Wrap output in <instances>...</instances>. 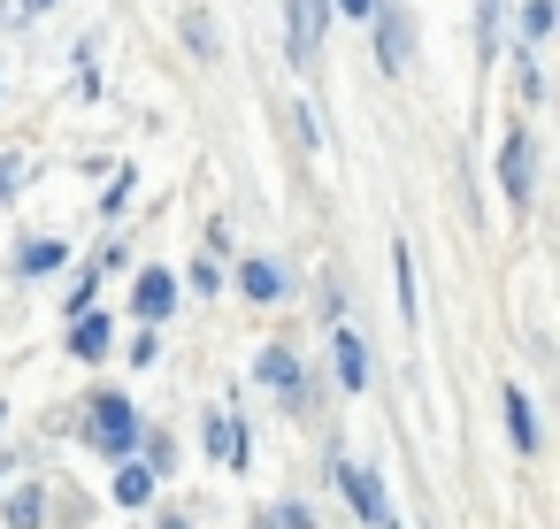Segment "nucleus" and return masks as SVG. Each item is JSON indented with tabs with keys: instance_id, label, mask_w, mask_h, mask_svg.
<instances>
[{
	"instance_id": "obj_13",
	"label": "nucleus",
	"mask_w": 560,
	"mask_h": 529,
	"mask_svg": "<svg viewBox=\"0 0 560 529\" xmlns=\"http://www.w3.org/2000/svg\"><path fill=\"white\" fill-rule=\"evenodd\" d=\"M47 498H55L47 475H16L0 491V529H47Z\"/></svg>"
},
{
	"instance_id": "obj_19",
	"label": "nucleus",
	"mask_w": 560,
	"mask_h": 529,
	"mask_svg": "<svg viewBox=\"0 0 560 529\" xmlns=\"http://www.w3.org/2000/svg\"><path fill=\"white\" fill-rule=\"evenodd\" d=\"M506 70H514V101H522V116H537V108H545V55L506 47Z\"/></svg>"
},
{
	"instance_id": "obj_14",
	"label": "nucleus",
	"mask_w": 560,
	"mask_h": 529,
	"mask_svg": "<svg viewBox=\"0 0 560 529\" xmlns=\"http://www.w3.org/2000/svg\"><path fill=\"white\" fill-rule=\"evenodd\" d=\"M108 506H116V514H154V506H162V483H154L139 460H116V468H108Z\"/></svg>"
},
{
	"instance_id": "obj_34",
	"label": "nucleus",
	"mask_w": 560,
	"mask_h": 529,
	"mask_svg": "<svg viewBox=\"0 0 560 529\" xmlns=\"http://www.w3.org/2000/svg\"><path fill=\"white\" fill-rule=\"evenodd\" d=\"M16 9H24V24H39V16H55V9H62V0H16Z\"/></svg>"
},
{
	"instance_id": "obj_8",
	"label": "nucleus",
	"mask_w": 560,
	"mask_h": 529,
	"mask_svg": "<svg viewBox=\"0 0 560 529\" xmlns=\"http://www.w3.org/2000/svg\"><path fill=\"white\" fill-rule=\"evenodd\" d=\"M323 376H330V391H346V399L376 391V353H369V338H361L353 322L330 330V345H323Z\"/></svg>"
},
{
	"instance_id": "obj_20",
	"label": "nucleus",
	"mask_w": 560,
	"mask_h": 529,
	"mask_svg": "<svg viewBox=\"0 0 560 529\" xmlns=\"http://www.w3.org/2000/svg\"><path fill=\"white\" fill-rule=\"evenodd\" d=\"M101 292H108V277H101V269H85V254H78V269L62 277V322L93 315V307H101Z\"/></svg>"
},
{
	"instance_id": "obj_2",
	"label": "nucleus",
	"mask_w": 560,
	"mask_h": 529,
	"mask_svg": "<svg viewBox=\"0 0 560 529\" xmlns=\"http://www.w3.org/2000/svg\"><path fill=\"white\" fill-rule=\"evenodd\" d=\"M323 475H330V491L346 498V514H353L361 529H384V521H392V483H384V468H376V460H353L346 437H338V422H323Z\"/></svg>"
},
{
	"instance_id": "obj_16",
	"label": "nucleus",
	"mask_w": 560,
	"mask_h": 529,
	"mask_svg": "<svg viewBox=\"0 0 560 529\" xmlns=\"http://www.w3.org/2000/svg\"><path fill=\"white\" fill-rule=\"evenodd\" d=\"M177 39H185V55H192V62H223V24H215V9H208V0H185Z\"/></svg>"
},
{
	"instance_id": "obj_23",
	"label": "nucleus",
	"mask_w": 560,
	"mask_h": 529,
	"mask_svg": "<svg viewBox=\"0 0 560 529\" xmlns=\"http://www.w3.org/2000/svg\"><path fill=\"white\" fill-rule=\"evenodd\" d=\"M85 269H101V277H131V238H124V231H108V238L85 254Z\"/></svg>"
},
{
	"instance_id": "obj_37",
	"label": "nucleus",
	"mask_w": 560,
	"mask_h": 529,
	"mask_svg": "<svg viewBox=\"0 0 560 529\" xmlns=\"http://www.w3.org/2000/svg\"><path fill=\"white\" fill-rule=\"evenodd\" d=\"M0 93H9V62H0Z\"/></svg>"
},
{
	"instance_id": "obj_17",
	"label": "nucleus",
	"mask_w": 560,
	"mask_h": 529,
	"mask_svg": "<svg viewBox=\"0 0 560 529\" xmlns=\"http://www.w3.org/2000/svg\"><path fill=\"white\" fill-rule=\"evenodd\" d=\"M392 299H399V322L415 330V322H422V277H415V246H407V238L392 246Z\"/></svg>"
},
{
	"instance_id": "obj_12",
	"label": "nucleus",
	"mask_w": 560,
	"mask_h": 529,
	"mask_svg": "<svg viewBox=\"0 0 560 529\" xmlns=\"http://www.w3.org/2000/svg\"><path fill=\"white\" fill-rule=\"evenodd\" d=\"M499 422H506V445H514L522 460H537V452H545V414H537V399H529L514 376L499 384Z\"/></svg>"
},
{
	"instance_id": "obj_36",
	"label": "nucleus",
	"mask_w": 560,
	"mask_h": 529,
	"mask_svg": "<svg viewBox=\"0 0 560 529\" xmlns=\"http://www.w3.org/2000/svg\"><path fill=\"white\" fill-rule=\"evenodd\" d=\"M0 430H9V399H0Z\"/></svg>"
},
{
	"instance_id": "obj_3",
	"label": "nucleus",
	"mask_w": 560,
	"mask_h": 529,
	"mask_svg": "<svg viewBox=\"0 0 560 529\" xmlns=\"http://www.w3.org/2000/svg\"><path fill=\"white\" fill-rule=\"evenodd\" d=\"M537 124L529 116H514V124H499V154H491V185H499V200H506V215L514 223H529V208H537Z\"/></svg>"
},
{
	"instance_id": "obj_29",
	"label": "nucleus",
	"mask_w": 560,
	"mask_h": 529,
	"mask_svg": "<svg viewBox=\"0 0 560 529\" xmlns=\"http://www.w3.org/2000/svg\"><path fill=\"white\" fill-rule=\"evenodd\" d=\"M24 185H32V162L9 146V154H0V208H16V200H24Z\"/></svg>"
},
{
	"instance_id": "obj_18",
	"label": "nucleus",
	"mask_w": 560,
	"mask_h": 529,
	"mask_svg": "<svg viewBox=\"0 0 560 529\" xmlns=\"http://www.w3.org/2000/svg\"><path fill=\"white\" fill-rule=\"evenodd\" d=\"M506 16H514V0H476V62L483 70L506 55Z\"/></svg>"
},
{
	"instance_id": "obj_11",
	"label": "nucleus",
	"mask_w": 560,
	"mask_h": 529,
	"mask_svg": "<svg viewBox=\"0 0 560 529\" xmlns=\"http://www.w3.org/2000/svg\"><path fill=\"white\" fill-rule=\"evenodd\" d=\"M116 338H124V315H116V307H93V315L62 322V353H70L78 368H108V361H116Z\"/></svg>"
},
{
	"instance_id": "obj_22",
	"label": "nucleus",
	"mask_w": 560,
	"mask_h": 529,
	"mask_svg": "<svg viewBox=\"0 0 560 529\" xmlns=\"http://www.w3.org/2000/svg\"><path fill=\"white\" fill-rule=\"evenodd\" d=\"M177 292H192V299H223V292H231V269L208 261V254H192V261L177 269Z\"/></svg>"
},
{
	"instance_id": "obj_25",
	"label": "nucleus",
	"mask_w": 560,
	"mask_h": 529,
	"mask_svg": "<svg viewBox=\"0 0 560 529\" xmlns=\"http://www.w3.org/2000/svg\"><path fill=\"white\" fill-rule=\"evenodd\" d=\"M292 139H300V154H323V146H330V131H323L315 101H292Z\"/></svg>"
},
{
	"instance_id": "obj_31",
	"label": "nucleus",
	"mask_w": 560,
	"mask_h": 529,
	"mask_svg": "<svg viewBox=\"0 0 560 529\" xmlns=\"http://www.w3.org/2000/svg\"><path fill=\"white\" fill-rule=\"evenodd\" d=\"M154 529H200V521H192L185 506H154Z\"/></svg>"
},
{
	"instance_id": "obj_35",
	"label": "nucleus",
	"mask_w": 560,
	"mask_h": 529,
	"mask_svg": "<svg viewBox=\"0 0 560 529\" xmlns=\"http://www.w3.org/2000/svg\"><path fill=\"white\" fill-rule=\"evenodd\" d=\"M0 32H24V9H16V0H0Z\"/></svg>"
},
{
	"instance_id": "obj_26",
	"label": "nucleus",
	"mask_w": 560,
	"mask_h": 529,
	"mask_svg": "<svg viewBox=\"0 0 560 529\" xmlns=\"http://www.w3.org/2000/svg\"><path fill=\"white\" fill-rule=\"evenodd\" d=\"M200 238H208V246H200L208 261H223V269L238 261V231H231V215H208V223H200Z\"/></svg>"
},
{
	"instance_id": "obj_30",
	"label": "nucleus",
	"mask_w": 560,
	"mask_h": 529,
	"mask_svg": "<svg viewBox=\"0 0 560 529\" xmlns=\"http://www.w3.org/2000/svg\"><path fill=\"white\" fill-rule=\"evenodd\" d=\"M116 353H124L131 368H154V361H162V330H131V338H116Z\"/></svg>"
},
{
	"instance_id": "obj_9",
	"label": "nucleus",
	"mask_w": 560,
	"mask_h": 529,
	"mask_svg": "<svg viewBox=\"0 0 560 529\" xmlns=\"http://www.w3.org/2000/svg\"><path fill=\"white\" fill-rule=\"evenodd\" d=\"M330 0H284V70H315L323 62V39H330Z\"/></svg>"
},
{
	"instance_id": "obj_7",
	"label": "nucleus",
	"mask_w": 560,
	"mask_h": 529,
	"mask_svg": "<svg viewBox=\"0 0 560 529\" xmlns=\"http://www.w3.org/2000/svg\"><path fill=\"white\" fill-rule=\"evenodd\" d=\"M70 269H78V246L62 231H32V238L9 246V284H55Z\"/></svg>"
},
{
	"instance_id": "obj_27",
	"label": "nucleus",
	"mask_w": 560,
	"mask_h": 529,
	"mask_svg": "<svg viewBox=\"0 0 560 529\" xmlns=\"http://www.w3.org/2000/svg\"><path fill=\"white\" fill-rule=\"evenodd\" d=\"M315 315H323L330 330L346 322V277H338V269H323V277H315Z\"/></svg>"
},
{
	"instance_id": "obj_24",
	"label": "nucleus",
	"mask_w": 560,
	"mask_h": 529,
	"mask_svg": "<svg viewBox=\"0 0 560 529\" xmlns=\"http://www.w3.org/2000/svg\"><path fill=\"white\" fill-rule=\"evenodd\" d=\"M269 529H323V506L292 491V498H277V506H269Z\"/></svg>"
},
{
	"instance_id": "obj_38",
	"label": "nucleus",
	"mask_w": 560,
	"mask_h": 529,
	"mask_svg": "<svg viewBox=\"0 0 560 529\" xmlns=\"http://www.w3.org/2000/svg\"><path fill=\"white\" fill-rule=\"evenodd\" d=\"M384 529H407V521H399V514H392V521H384Z\"/></svg>"
},
{
	"instance_id": "obj_1",
	"label": "nucleus",
	"mask_w": 560,
	"mask_h": 529,
	"mask_svg": "<svg viewBox=\"0 0 560 529\" xmlns=\"http://www.w3.org/2000/svg\"><path fill=\"white\" fill-rule=\"evenodd\" d=\"M139 430H147V414H139V399H131L124 384H93V391L70 407V437H78L85 452H101L108 468H116V460H139Z\"/></svg>"
},
{
	"instance_id": "obj_4",
	"label": "nucleus",
	"mask_w": 560,
	"mask_h": 529,
	"mask_svg": "<svg viewBox=\"0 0 560 529\" xmlns=\"http://www.w3.org/2000/svg\"><path fill=\"white\" fill-rule=\"evenodd\" d=\"M415 55H422V24H415V9H407V0H376V9H369V62H376L384 78H407Z\"/></svg>"
},
{
	"instance_id": "obj_15",
	"label": "nucleus",
	"mask_w": 560,
	"mask_h": 529,
	"mask_svg": "<svg viewBox=\"0 0 560 529\" xmlns=\"http://www.w3.org/2000/svg\"><path fill=\"white\" fill-rule=\"evenodd\" d=\"M139 468H147V475L170 491V475L185 468V437H177L170 422H147V430H139Z\"/></svg>"
},
{
	"instance_id": "obj_21",
	"label": "nucleus",
	"mask_w": 560,
	"mask_h": 529,
	"mask_svg": "<svg viewBox=\"0 0 560 529\" xmlns=\"http://www.w3.org/2000/svg\"><path fill=\"white\" fill-rule=\"evenodd\" d=\"M131 200H139V169H131V162H116V169H108V185H101V223L116 231V223L131 215Z\"/></svg>"
},
{
	"instance_id": "obj_10",
	"label": "nucleus",
	"mask_w": 560,
	"mask_h": 529,
	"mask_svg": "<svg viewBox=\"0 0 560 529\" xmlns=\"http://www.w3.org/2000/svg\"><path fill=\"white\" fill-rule=\"evenodd\" d=\"M231 292H238L246 307H284V299H292V261H277V254H238V261H231Z\"/></svg>"
},
{
	"instance_id": "obj_32",
	"label": "nucleus",
	"mask_w": 560,
	"mask_h": 529,
	"mask_svg": "<svg viewBox=\"0 0 560 529\" xmlns=\"http://www.w3.org/2000/svg\"><path fill=\"white\" fill-rule=\"evenodd\" d=\"M16 475H24V452H16V445H0V491H9Z\"/></svg>"
},
{
	"instance_id": "obj_33",
	"label": "nucleus",
	"mask_w": 560,
	"mask_h": 529,
	"mask_svg": "<svg viewBox=\"0 0 560 529\" xmlns=\"http://www.w3.org/2000/svg\"><path fill=\"white\" fill-rule=\"evenodd\" d=\"M369 9L376 0H330V16H346V24H369Z\"/></svg>"
},
{
	"instance_id": "obj_6",
	"label": "nucleus",
	"mask_w": 560,
	"mask_h": 529,
	"mask_svg": "<svg viewBox=\"0 0 560 529\" xmlns=\"http://www.w3.org/2000/svg\"><path fill=\"white\" fill-rule=\"evenodd\" d=\"M177 307H185V292H177V269H170V261H139V269H131V292H124V315H131V330H162Z\"/></svg>"
},
{
	"instance_id": "obj_28",
	"label": "nucleus",
	"mask_w": 560,
	"mask_h": 529,
	"mask_svg": "<svg viewBox=\"0 0 560 529\" xmlns=\"http://www.w3.org/2000/svg\"><path fill=\"white\" fill-rule=\"evenodd\" d=\"M78 93H85V101H101V32H85V39H78Z\"/></svg>"
},
{
	"instance_id": "obj_5",
	"label": "nucleus",
	"mask_w": 560,
	"mask_h": 529,
	"mask_svg": "<svg viewBox=\"0 0 560 529\" xmlns=\"http://www.w3.org/2000/svg\"><path fill=\"white\" fill-rule=\"evenodd\" d=\"M200 452H208L223 475H254V422H246L238 399H223V407L200 414Z\"/></svg>"
}]
</instances>
